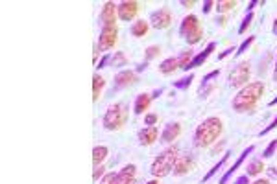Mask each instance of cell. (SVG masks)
I'll return each instance as SVG.
<instances>
[{
	"instance_id": "obj_24",
	"label": "cell",
	"mask_w": 277,
	"mask_h": 184,
	"mask_svg": "<svg viewBox=\"0 0 277 184\" xmlns=\"http://www.w3.org/2000/svg\"><path fill=\"white\" fill-rule=\"evenodd\" d=\"M229 155H231V153H224V157H222V159L218 160V164H214L213 168H211V170L207 171V175H205V177H204V182H209V180L213 179L214 175H216L220 170H222V168H224L225 162H228V160H229Z\"/></svg>"
},
{
	"instance_id": "obj_16",
	"label": "cell",
	"mask_w": 277,
	"mask_h": 184,
	"mask_svg": "<svg viewBox=\"0 0 277 184\" xmlns=\"http://www.w3.org/2000/svg\"><path fill=\"white\" fill-rule=\"evenodd\" d=\"M152 102H154V98H152L150 92H141V94H137L135 103H133V112H135L137 116H139V114H144V112L150 109Z\"/></svg>"
},
{
	"instance_id": "obj_50",
	"label": "cell",
	"mask_w": 277,
	"mask_h": 184,
	"mask_svg": "<svg viewBox=\"0 0 277 184\" xmlns=\"http://www.w3.org/2000/svg\"><path fill=\"white\" fill-rule=\"evenodd\" d=\"M124 184H137V180L133 179V180H128V182H124Z\"/></svg>"
},
{
	"instance_id": "obj_40",
	"label": "cell",
	"mask_w": 277,
	"mask_h": 184,
	"mask_svg": "<svg viewBox=\"0 0 277 184\" xmlns=\"http://www.w3.org/2000/svg\"><path fill=\"white\" fill-rule=\"evenodd\" d=\"M231 53H237V48H228V50H224V52H222V53L218 55V59L222 61V59H225L228 55H231Z\"/></svg>"
},
{
	"instance_id": "obj_46",
	"label": "cell",
	"mask_w": 277,
	"mask_h": 184,
	"mask_svg": "<svg viewBox=\"0 0 277 184\" xmlns=\"http://www.w3.org/2000/svg\"><path fill=\"white\" fill-rule=\"evenodd\" d=\"M146 67H148V63H142V65H139V67H137V72H142V70H146Z\"/></svg>"
},
{
	"instance_id": "obj_21",
	"label": "cell",
	"mask_w": 277,
	"mask_h": 184,
	"mask_svg": "<svg viewBox=\"0 0 277 184\" xmlns=\"http://www.w3.org/2000/svg\"><path fill=\"white\" fill-rule=\"evenodd\" d=\"M135 177H137V166L128 164L118 171V184H124V182H128V180H133Z\"/></svg>"
},
{
	"instance_id": "obj_32",
	"label": "cell",
	"mask_w": 277,
	"mask_h": 184,
	"mask_svg": "<svg viewBox=\"0 0 277 184\" xmlns=\"http://www.w3.org/2000/svg\"><path fill=\"white\" fill-rule=\"evenodd\" d=\"M100 184H118V173H115V171L106 173L102 179H100Z\"/></svg>"
},
{
	"instance_id": "obj_38",
	"label": "cell",
	"mask_w": 277,
	"mask_h": 184,
	"mask_svg": "<svg viewBox=\"0 0 277 184\" xmlns=\"http://www.w3.org/2000/svg\"><path fill=\"white\" fill-rule=\"evenodd\" d=\"M109 59H111V55L109 53H106L102 59H100V63L96 65V68H106V67H109Z\"/></svg>"
},
{
	"instance_id": "obj_37",
	"label": "cell",
	"mask_w": 277,
	"mask_h": 184,
	"mask_svg": "<svg viewBox=\"0 0 277 184\" xmlns=\"http://www.w3.org/2000/svg\"><path fill=\"white\" fill-rule=\"evenodd\" d=\"M214 6H216V2H213V0H205V2H204V8H202V11H204L205 15L211 13V10H213Z\"/></svg>"
},
{
	"instance_id": "obj_12",
	"label": "cell",
	"mask_w": 277,
	"mask_h": 184,
	"mask_svg": "<svg viewBox=\"0 0 277 184\" xmlns=\"http://www.w3.org/2000/svg\"><path fill=\"white\" fill-rule=\"evenodd\" d=\"M253 151H255V145H249L248 149H244L242 153H240V155H238V159L233 162V166H231V168H229V170L225 171L224 175H222V179L218 180V184H228V180L231 179V177H233V173H235V171H237L238 168H240V166L244 164V160L248 159V155H251Z\"/></svg>"
},
{
	"instance_id": "obj_27",
	"label": "cell",
	"mask_w": 277,
	"mask_h": 184,
	"mask_svg": "<svg viewBox=\"0 0 277 184\" xmlns=\"http://www.w3.org/2000/svg\"><path fill=\"white\" fill-rule=\"evenodd\" d=\"M128 65V57L122 52H115V55H111L109 59V67H126Z\"/></svg>"
},
{
	"instance_id": "obj_8",
	"label": "cell",
	"mask_w": 277,
	"mask_h": 184,
	"mask_svg": "<svg viewBox=\"0 0 277 184\" xmlns=\"http://www.w3.org/2000/svg\"><path fill=\"white\" fill-rule=\"evenodd\" d=\"M172 20H174V17H172V11L168 10V8H159V10L152 11L150 13V26L156 29H166L170 28Z\"/></svg>"
},
{
	"instance_id": "obj_15",
	"label": "cell",
	"mask_w": 277,
	"mask_h": 184,
	"mask_svg": "<svg viewBox=\"0 0 277 184\" xmlns=\"http://www.w3.org/2000/svg\"><path fill=\"white\" fill-rule=\"evenodd\" d=\"M214 50H216V43H209V44H207L204 52H199L198 55H194V57H192V61L189 63V67L185 68V72H189V70H192V68L202 67V65H204L205 61L211 57V53H213Z\"/></svg>"
},
{
	"instance_id": "obj_18",
	"label": "cell",
	"mask_w": 277,
	"mask_h": 184,
	"mask_svg": "<svg viewBox=\"0 0 277 184\" xmlns=\"http://www.w3.org/2000/svg\"><path fill=\"white\" fill-rule=\"evenodd\" d=\"M130 32H132L133 37H137V39H141V37H146L148 35V32H150V22L144 19H137L135 22L132 24V28H130Z\"/></svg>"
},
{
	"instance_id": "obj_45",
	"label": "cell",
	"mask_w": 277,
	"mask_h": 184,
	"mask_svg": "<svg viewBox=\"0 0 277 184\" xmlns=\"http://www.w3.org/2000/svg\"><path fill=\"white\" fill-rule=\"evenodd\" d=\"M224 144H225V142L222 140V142H220V145H216V147H213V153H214V155H216V153H218V151L222 149V145H224Z\"/></svg>"
},
{
	"instance_id": "obj_20",
	"label": "cell",
	"mask_w": 277,
	"mask_h": 184,
	"mask_svg": "<svg viewBox=\"0 0 277 184\" xmlns=\"http://www.w3.org/2000/svg\"><path fill=\"white\" fill-rule=\"evenodd\" d=\"M104 87H106V79H104L100 74H94V76H92V102H98V100H100Z\"/></svg>"
},
{
	"instance_id": "obj_43",
	"label": "cell",
	"mask_w": 277,
	"mask_h": 184,
	"mask_svg": "<svg viewBox=\"0 0 277 184\" xmlns=\"http://www.w3.org/2000/svg\"><path fill=\"white\" fill-rule=\"evenodd\" d=\"M268 173H270L272 179H277V168H268Z\"/></svg>"
},
{
	"instance_id": "obj_4",
	"label": "cell",
	"mask_w": 277,
	"mask_h": 184,
	"mask_svg": "<svg viewBox=\"0 0 277 184\" xmlns=\"http://www.w3.org/2000/svg\"><path fill=\"white\" fill-rule=\"evenodd\" d=\"M128 121V107L124 103H115L106 111L102 118V126L107 131H120Z\"/></svg>"
},
{
	"instance_id": "obj_7",
	"label": "cell",
	"mask_w": 277,
	"mask_h": 184,
	"mask_svg": "<svg viewBox=\"0 0 277 184\" xmlns=\"http://www.w3.org/2000/svg\"><path fill=\"white\" fill-rule=\"evenodd\" d=\"M118 41V28L117 26H102V32L98 35L96 46L100 52H107V50L115 48V44Z\"/></svg>"
},
{
	"instance_id": "obj_31",
	"label": "cell",
	"mask_w": 277,
	"mask_h": 184,
	"mask_svg": "<svg viewBox=\"0 0 277 184\" xmlns=\"http://www.w3.org/2000/svg\"><path fill=\"white\" fill-rule=\"evenodd\" d=\"M275 151H277V138H273V140L266 145V149L263 151V159H270V157H273L275 155Z\"/></svg>"
},
{
	"instance_id": "obj_3",
	"label": "cell",
	"mask_w": 277,
	"mask_h": 184,
	"mask_svg": "<svg viewBox=\"0 0 277 184\" xmlns=\"http://www.w3.org/2000/svg\"><path fill=\"white\" fill-rule=\"evenodd\" d=\"M180 157V149L175 147V145H170V147H166L163 153L154 159L152 162V168H150V173L154 175V179H163L166 175H170L172 170H174V164L175 160Z\"/></svg>"
},
{
	"instance_id": "obj_25",
	"label": "cell",
	"mask_w": 277,
	"mask_h": 184,
	"mask_svg": "<svg viewBox=\"0 0 277 184\" xmlns=\"http://www.w3.org/2000/svg\"><path fill=\"white\" fill-rule=\"evenodd\" d=\"M237 6H238V2H235V0H218L216 6H214V10L218 11L220 15H225L228 11L235 10Z\"/></svg>"
},
{
	"instance_id": "obj_22",
	"label": "cell",
	"mask_w": 277,
	"mask_h": 184,
	"mask_svg": "<svg viewBox=\"0 0 277 184\" xmlns=\"http://www.w3.org/2000/svg\"><path fill=\"white\" fill-rule=\"evenodd\" d=\"M264 170H266V166H264L263 160L255 159L246 166V175H248V177H259V175H263Z\"/></svg>"
},
{
	"instance_id": "obj_6",
	"label": "cell",
	"mask_w": 277,
	"mask_h": 184,
	"mask_svg": "<svg viewBox=\"0 0 277 184\" xmlns=\"http://www.w3.org/2000/svg\"><path fill=\"white\" fill-rule=\"evenodd\" d=\"M249 78H251V65H249V61H240L229 72V87L240 90L249 83Z\"/></svg>"
},
{
	"instance_id": "obj_14",
	"label": "cell",
	"mask_w": 277,
	"mask_h": 184,
	"mask_svg": "<svg viewBox=\"0 0 277 184\" xmlns=\"http://www.w3.org/2000/svg\"><path fill=\"white\" fill-rule=\"evenodd\" d=\"M196 168V160L190 155H180L174 164V175H187Z\"/></svg>"
},
{
	"instance_id": "obj_2",
	"label": "cell",
	"mask_w": 277,
	"mask_h": 184,
	"mask_svg": "<svg viewBox=\"0 0 277 184\" xmlns=\"http://www.w3.org/2000/svg\"><path fill=\"white\" fill-rule=\"evenodd\" d=\"M222 131H224V124H222V120H220L218 116L205 118V120L196 127V133H194L196 147H199V149L211 147V145L220 138Z\"/></svg>"
},
{
	"instance_id": "obj_48",
	"label": "cell",
	"mask_w": 277,
	"mask_h": 184,
	"mask_svg": "<svg viewBox=\"0 0 277 184\" xmlns=\"http://www.w3.org/2000/svg\"><path fill=\"white\" fill-rule=\"evenodd\" d=\"M272 32H273V34H275V35H277V19H275V20H273V26H272Z\"/></svg>"
},
{
	"instance_id": "obj_23",
	"label": "cell",
	"mask_w": 277,
	"mask_h": 184,
	"mask_svg": "<svg viewBox=\"0 0 277 184\" xmlns=\"http://www.w3.org/2000/svg\"><path fill=\"white\" fill-rule=\"evenodd\" d=\"M107 155H109V149H107L106 145H94V149H92V164L102 166V162L107 159Z\"/></svg>"
},
{
	"instance_id": "obj_41",
	"label": "cell",
	"mask_w": 277,
	"mask_h": 184,
	"mask_svg": "<svg viewBox=\"0 0 277 184\" xmlns=\"http://www.w3.org/2000/svg\"><path fill=\"white\" fill-rule=\"evenodd\" d=\"M180 4L183 6V8H187V10H190V8H194L196 2H194V0H181Z\"/></svg>"
},
{
	"instance_id": "obj_11",
	"label": "cell",
	"mask_w": 277,
	"mask_h": 184,
	"mask_svg": "<svg viewBox=\"0 0 277 184\" xmlns=\"http://www.w3.org/2000/svg\"><path fill=\"white\" fill-rule=\"evenodd\" d=\"M118 4L115 2H106L102 6V11H100V20H102V26H117L118 19Z\"/></svg>"
},
{
	"instance_id": "obj_35",
	"label": "cell",
	"mask_w": 277,
	"mask_h": 184,
	"mask_svg": "<svg viewBox=\"0 0 277 184\" xmlns=\"http://www.w3.org/2000/svg\"><path fill=\"white\" fill-rule=\"evenodd\" d=\"M157 120H159V116H157L156 112H148L144 116V126L146 127H152V126H156Z\"/></svg>"
},
{
	"instance_id": "obj_10",
	"label": "cell",
	"mask_w": 277,
	"mask_h": 184,
	"mask_svg": "<svg viewBox=\"0 0 277 184\" xmlns=\"http://www.w3.org/2000/svg\"><path fill=\"white\" fill-rule=\"evenodd\" d=\"M137 83V72L133 70H120L113 79V90H120V88H128Z\"/></svg>"
},
{
	"instance_id": "obj_47",
	"label": "cell",
	"mask_w": 277,
	"mask_h": 184,
	"mask_svg": "<svg viewBox=\"0 0 277 184\" xmlns=\"http://www.w3.org/2000/svg\"><path fill=\"white\" fill-rule=\"evenodd\" d=\"M273 81L277 83V59H275V65H273Z\"/></svg>"
},
{
	"instance_id": "obj_5",
	"label": "cell",
	"mask_w": 277,
	"mask_h": 184,
	"mask_svg": "<svg viewBox=\"0 0 277 184\" xmlns=\"http://www.w3.org/2000/svg\"><path fill=\"white\" fill-rule=\"evenodd\" d=\"M180 35L189 44H198L199 41L204 39V28H202V22H199V19L196 15L189 13L181 20Z\"/></svg>"
},
{
	"instance_id": "obj_39",
	"label": "cell",
	"mask_w": 277,
	"mask_h": 184,
	"mask_svg": "<svg viewBox=\"0 0 277 184\" xmlns=\"http://www.w3.org/2000/svg\"><path fill=\"white\" fill-rule=\"evenodd\" d=\"M233 184H251V182H249V177H248V175L244 173V175H240V177H237V180H235Z\"/></svg>"
},
{
	"instance_id": "obj_9",
	"label": "cell",
	"mask_w": 277,
	"mask_h": 184,
	"mask_svg": "<svg viewBox=\"0 0 277 184\" xmlns=\"http://www.w3.org/2000/svg\"><path fill=\"white\" fill-rule=\"evenodd\" d=\"M139 10H141V4H139V2H135V0H124L117 8L118 19L124 20V22H130V20H133L137 17Z\"/></svg>"
},
{
	"instance_id": "obj_44",
	"label": "cell",
	"mask_w": 277,
	"mask_h": 184,
	"mask_svg": "<svg viewBox=\"0 0 277 184\" xmlns=\"http://www.w3.org/2000/svg\"><path fill=\"white\" fill-rule=\"evenodd\" d=\"M216 22H218V24L222 26V28H224V26H225V22H228V19H225V15H220V19L216 20Z\"/></svg>"
},
{
	"instance_id": "obj_49",
	"label": "cell",
	"mask_w": 277,
	"mask_h": 184,
	"mask_svg": "<svg viewBox=\"0 0 277 184\" xmlns=\"http://www.w3.org/2000/svg\"><path fill=\"white\" fill-rule=\"evenodd\" d=\"M146 184H161V180L159 179H152L150 182H146Z\"/></svg>"
},
{
	"instance_id": "obj_26",
	"label": "cell",
	"mask_w": 277,
	"mask_h": 184,
	"mask_svg": "<svg viewBox=\"0 0 277 184\" xmlns=\"http://www.w3.org/2000/svg\"><path fill=\"white\" fill-rule=\"evenodd\" d=\"M159 55H161V46H157V44H152V46H148V48L144 50V59H146V63H150V61L157 59Z\"/></svg>"
},
{
	"instance_id": "obj_34",
	"label": "cell",
	"mask_w": 277,
	"mask_h": 184,
	"mask_svg": "<svg viewBox=\"0 0 277 184\" xmlns=\"http://www.w3.org/2000/svg\"><path fill=\"white\" fill-rule=\"evenodd\" d=\"M104 175H106V168H104V164L102 166H94V171H92V180H94V182H98Z\"/></svg>"
},
{
	"instance_id": "obj_33",
	"label": "cell",
	"mask_w": 277,
	"mask_h": 184,
	"mask_svg": "<svg viewBox=\"0 0 277 184\" xmlns=\"http://www.w3.org/2000/svg\"><path fill=\"white\" fill-rule=\"evenodd\" d=\"M253 43H255V37L251 35V37H248L246 41H242V44H240V46L237 48V53H235V55H242V53L246 52V50H248Z\"/></svg>"
},
{
	"instance_id": "obj_28",
	"label": "cell",
	"mask_w": 277,
	"mask_h": 184,
	"mask_svg": "<svg viewBox=\"0 0 277 184\" xmlns=\"http://www.w3.org/2000/svg\"><path fill=\"white\" fill-rule=\"evenodd\" d=\"M192 57H194V52H192V50L181 52L180 55H178V59H180V67H181V70H185V68L189 67V63L192 61Z\"/></svg>"
},
{
	"instance_id": "obj_1",
	"label": "cell",
	"mask_w": 277,
	"mask_h": 184,
	"mask_svg": "<svg viewBox=\"0 0 277 184\" xmlns=\"http://www.w3.org/2000/svg\"><path fill=\"white\" fill-rule=\"evenodd\" d=\"M264 94V83L263 81H249L246 87H242L237 92V96L233 98V111L238 114H244V112H253L255 107H257L259 100L263 98Z\"/></svg>"
},
{
	"instance_id": "obj_19",
	"label": "cell",
	"mask_w": 277,
	"mask_h": 184,
	"mask_svg": "<svg viewBox=\"0 0 277 184\" xmlns=\"http://www.w3.org/2000/svg\"><path fill=\"white\" fill-rule=\"evenodd\" d=\"M180 67V59L178 57H166L165 61H161L159 63V72L165 74V76H170V74H174Z\"/></svg>"
},
{
	"instance_id": "obj_17",
	"label": "cell",
	"mask_w": 277,
	"mask_h": 184,
	"mask_svg": "<svg viewBox=\"0 0 277 184\" xmlns=\"http://www.w3.org/2000/svg\"><path fill=\"white\" fill-rule=\"evenodd\" d=\"M137 138H139V144H141V145H152V144H156L157 138H159V129H157L156 126L144 127V129H141V131H139Z\"/></svg>"
},
{
	"instance_id": "obj_36",
	"label": "cell",
	"mask_w": 277,
	"mask_h": 184,
	"mask_svg": "<svg viewBox=\"0 0 277 184\" xmlns=\"http://www.w3.org/2000/svg\"><path fill=\"white\" fill-rule=\"evenodd\" d=\"M275 127H277V118H273V120H272V124H270V126H268V127H264L263 131L259 133V136H264V135H268V133H270V131H273V129H275Z\"/></svg>"
},
{
	"instance_id": "obj_13",
	"label": "cell",
	"mask_w": 277,
	"mask_h": 184,
	"mask_svg": "<svg viewBox=\"0 0 277 184\" xmlns=\"http://www.w3.org/2000/svg\"><path fill=\"white\" fill-rule=\"evenodd\" d=\"M183 131V127H181L180 121H170V124H166L163 133H161V142L163 144H172L174 140H178Z\"/></svg>"
},
{
	"instance_id": "obj_30",
	"label": "cell",
	"mask_w": 277,
	"mask_h": 184,
	"mask_svg": "<svg viewBox=\"0 0 277 184\" xmlns=\"http://www.w3.org/2000/svg\"><path fill=\"white\" fill-rule=\"evenodd\" d=\"M194 81V76L192 74H189L187 78H181L180 81H174V87L175 88H180V90H187V88L190 87V83Z\"/></svg>"
},
{
	"instance_id": "obj_42",
	"label": "cell",
	"mask_w": 277,
	"mask_h": 184,
	"mask_svg": "<svg viewBox=\"0 0 277 184\" xmlns=\"http://www.w3.org/2000/svg\"><path fill=\"white\" fill-rule=\"evenodd\" d=\"M251 184H272V182H270V179H261V177H259V179H255Z\"/></svg>"
},
{
	"instance_id": "obj_29",
	"label": "cell",
	"mask_w": 277,
	"mask_h": 184,
	"mask_svg": "<svg viewBox=\"0 0 277 184\" xmlns=\"http://www.w3.org/2000/svg\"><path fill=\"white\" fill-rule=\"evenodd\" d=\"M253 19H255V15H253V11H249V13L246 15V17H244L242 24H240V28H238V34H240V35L246 34V32H248V28H249V26H251Z\"/></svg>"
}]
</instances>
